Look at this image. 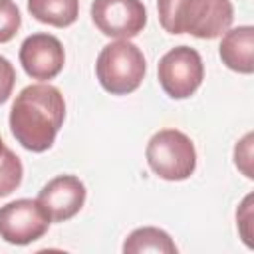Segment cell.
<instances>
[{
    "label": "cell",
    "mask_w": 254,
    "mask_h": 254,
    "mask_svg": "<svg viewBox=\"0 0 254 254\" xmlns=\"http://www.w3.org/2000/svg\"><path fill=\"white\" fill-rule=\"evenodd\" d=\"M65 119V101L58 87L32 83L24 87L10 107V131L32 153L48 151Z\"/></svg>",
    "instance_id": "6da1fadb"
},
{
    "label": "cell",
    "mask_w": 254,
    "mask_h": 254,
    "mask_svg": "<svg viewBox=\"0 0 254 254\" xmlns=\"http://www.w3.org/2000/svg\"><path fill=\"white\" fill-rule=\"evenodd\" d=\"M157 12L165 32L200 40L222 36L234 20L230 0H157Z\"/></svg>",
    "instance_id": "7a4b0ae2"
},
{
    "label": "cell",
    "mask_w": 254,
    "mask_h": 254,
    "mask_svg": "<svg viewBox=\"0 0 254 254\" xmlns=\"http://www.w3.org/2000/svg\"><path fill=\"white\" fill-rule=\"evenodd\" d=\"M147 62L139 46L129 40H117L97 56L95 75L99 85L111 95H129L143 83Z\"/></svg>",
    "instance_id": "3957f363"
},
{
    "label": "cell",
    "mask_w": 254,
    "mask_h": 254,
    "mask_svg": "<svg viewBox=\"0 0 254 254\" xmlns=\"http://www.w3.org/2000/svg\"><path fill=\"white\" fill-rule=\"evenodd\" d=\"M151 171L165 181H185L196 169V149L179 129L157 131L145 149Z\"/></svg>",
    "instance_id": "277c9868"
},
{
    "label": "cell",
    "mask_w": 254,
    "mask_h": 254,
    "mask_svg": "<svg viewBox=\"0 0 254 254\" xmlns=\"http://www.w3.org/2000/svg\"><path fill=\"white\" fill-rule=\"evenodd\" d=\"M157 77L171 99H187L196 93L204 79L200 54L190 46L171 48L157 64Z\"/></svg>",
    "instance_id": "5b68a950"
},
{
    "label": "cell",
    "mask_w": 254,
    "mask_h": 254,
    "mask_svg": "<svg viewBox=\"0 0 254 254\" xmlns=\"http://www.w3.org/2000/svg\"><path fill=\"white\" fill-rule=\"evenodd\" d=\"M52 224L38 198H18L0 206V238L8 244L26 246L42 238Z\"/></svg>",
    "instance_id": "8992f818"
},
{
    "label": "cell",
    "mask_w": 254,
    "mask_h": 254,
    "mask_svg": "<svg viewBox=\"0 0 254 254\" xmlns=\"http://www.w3.org/2000/svg\"><path fill=\"white\" fill-rule=\"evenodd\" d=\"M91 20L103 36L129 40L143 32L147 10L141 0H93Z\"/></svg>",
    "instance_id": "52a82bcc"
},
{
    "label": "cell",
    "mask_w": 254,
    "mask_h": 254,
    "mask_svg": "<svg viewBox=\"0 0 254 254\" xmlns=\"http://www.w3.org/2000/svg\"><path fill=\"white\" fill-rule=\"evenodd\" d=\"M18 58L24 71L38 81L54 79L65 64V52L62 42L46 32L28 36L20 46Z\"/></svg>",
    "instance_id": "ba28073f"
},
{
    "label": "cell",
    "mask_w": 254,
    "mask_h": 254,
    "mask_svg": "<svg viewBox=\"0 0 254 254\" xmlns=\"http://www.w3.org/2000/svg\"><path fill=\"white\" fill-rule=\"evenodd\" d=\"M85 185L75 175H58L50 179L38 192V202L46 208L52 222L73 218L85 204Z\"/></svg>",
    "instance_id": "9c48e42d"
},
{
    "label": "cell",
    "mask_w": 254,
    "mask_h": 254,
    "mask_svg": "<svg viewBox=\"0 0 254 254\" xmlns=\"http://www.w3.org/2000/svg\"><path fill=\"white\" fill-rule=\"evenodd\" d=\"M218 54L228 69L250 75L254 71V28L252 26L228 28L222 34Z\"/></svg>",
    "instance_id": "30bf717a"
},
{
    "label": "cell",
    "mask_w": 254,
    "mask_h": 254,
    "mask_svg": "<svg viewBox=\"0 0 254 254\" xmlns=\"http://www.w3.org/2000/svg\"><path fill=\"white\" fill-rule=\"evenodd\" d=\"M28 12L42 24L67 28L79 16V0H28Z\"/></svg>",
    "instance_id": "8fae6325"
},
{
    "label": "cell",
    "mask_w": 254,
    "mask_h": 254,
    "mask_svg": "<svg viewBox=\"0 0 254 254\" xmlns=\"http://www.w3.org/2000/svg\"><path fill=\"white\" fill-rule=\"evenodd\" d=\"M125 254H141V252H163V254H175L177 244L173 238L155 226H141L135 228L123 242Z\"/></svg>",
    "instance_id": "7c38bea8"
},
{
    "label": "cell",
    "mask_w": 254,
    "mask_h": 254,
    "mask_svg": "<svg viewBox=\"0 0 254 254\" xmlns=\"http://www.w3.org/2000/svg\"><path fill=\"white\" fill-rule=\"evenodd\" d=\"M24 177V167L20 157L12 149H4L0 155V198L12 194Z\"/></svg>",
    "instance_id": "4fadbf2b"
},
{
    "label": "cell",
    "mask_w": 254,
    "mask_h": 254,
    "mask_svg": "<svg viewBox=\"0 0 254 254\" xmlns=\"http://www.w3.org/2000/svg\"><path fill=\"white\" fill-rule=\"evenodd\" d=\"M22 26V16L14 0H0V44L10 42Z\"/></svg>",
    "instance_id": "5bb4252c"
},
{
    "label": "cell",
    "mask_w": 254,
    "mask_h": 254,
    "mask_svg": "<svg viewBox=\"0 0 254 254\" xmlns=\"http://www.w3.org/2000/svg\"><path fill=\"white\" fill-rule=\"evenodd\" d=\"M14 85H16V69L8 58L0 56V105L10 99Z\"/></svg>",
    "instance_id": "9a60e30c"
},
{
    "label": "cell",
    "mask_w": 254,
    "mask_h": 254,
    "mask_svg": "<svg viewBox=\"0 0 254 254\" xmlns=\"http://www.w3.org/2000/svg\"><path fill=\"white\" fill-rule=\"evenodd\" d=\"M4 149H6V145H4V141H2V137H0V155H2Z\"/></svg>",
    "instance_id": "2e32d148"
}]
</instances>
